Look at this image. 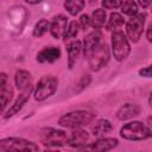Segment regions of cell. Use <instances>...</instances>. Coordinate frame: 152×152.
I'll return each instance as SVG.
<instances>
[{"label": "cell", "mask_w": 152, "mask_h": 152, "mask_svg": "<svg viewBox=\"0 0 152 152\" xmlns=\"http://www.w3.org/2000/svg\"><path fill=\"white\" fill-rule=\"evenodd\" d=\"M121 12L128 17H134L135 14L139 13V8H138V2L132 1V0H127V1H122L121 5Z\"/></svg>", "instance_id": "cell-24"}, {"label": "cell", "mask_w": 152, "mask_h": 152, "mask_svg": "<svg viewBox=\"0 0 152 152\" xmlns=\"http://www.w3.org/2000/svg\"><path fill=\"white\" fill-rule=\"evenodd\" d=\"M150 11H151V13H152V4H151V6H150Z\"/></svg>", "instance_id": "cell-34"}, {"label": "cell", "mask_w": 152, "mask_h": 152, "mask_svg": "<svg viewBox=\"0 0 152 152\" xmlns=\"http://www.w3.org/2000/svg\"><path fill=\"white\" fill-rule=\"evenodd\" d=\"M58 87V80L52 75H44L39 78L33 90V97L36 101H44L52 96Z\"/></svg>", "instance_id": "cell-4"}, {"label": "cell", "mask_w": 152, "mask_h": 152, "mask_svg": "<svg viewBox=\"0 0 152 152\" xmlns=\"http://www.w3.org/2000/svg\"><path fill=\"white\" fill-rule=\"evenodd\" d=\"M78 24H80V27L82 30H87V28H89L91 26V19H90V17L88 14H82L80 17V23Z\"/></svg>", "instance_id": "cell-28"}, {"label": "cell", "mask_w": 152, "mask_h": 152, "mask_svg": "<svg viewBox=\"0 0 152 152\" xmlns=\"http://www.w3.org/2000/svg\"><path fill=\"white\" fill-rule=\"evenodd\" d=\"M68 25H69L68 18L64 14H57V15H55L52 18L51 26H50V33H51V36L53 38H56V39L63 38Z\"/></svg>", "instance_id": "cell-12"}, {"label": "cell", "mask_w": 152, "mask_h": 152, "mask_svg": "<svg viewBox=\"0 0 152 152\" xmlns=\"http://www.w3.org/2000/svg\"><path fill=\"white\" fill-rule=\"evenodd\" d=\"M124 24H125L124 17H122L120 13H118V12H113V13H110L109 19H108L107 23H106V28H107L108 31H115V30H118L120 26H122Z\"/></svg>", "instance_id": "cell-21"}, {"label": "cell", "mask_w": 152, "mask_h": 152, "mask_svg": "<svg viewBox=\"0 0 152 152\" xmlns=\"http://www.w3.org/2000/svg\"><path fill=\"white\" fill-rule=\"evenodd\" d=\"M140 112H141L140 106H138V104H135V103L127 102V103L122 104V106L118 109L115 116H116L118 120L125 121V120H129V119H133V118L138 116V115L140 114Z\"/></svg>", "instance_id": "cell-15"}, {"label": "cell", "mask_w": 152, "mask_h": 152, "mask_svg": "<svg viewBox=\"0 0 152 152\" xmlns=\"http://www.w3.org/2000/svg\"><path fill=\"white\" fill-rule=\"evenodd\" d=\"M107 18V14H106V11L103 8H96L91 13V26L95 28V30H100L106 24V19Z\"/></svg>", "instance_id": "cell-20"}, {"label": "cell", "mask_w": 152, "mask_h": 152, "mask_svg": "<svg viewBox=\"0 0 152 152\" xmlns=\"http://www.w3.org/2000/svg\"><path fill=\"white\" fill-rule=\"evenodd\" d=\"M88 61V65L90 68V70L93 71H99L101 70L103 66H106L109 62L110 55H109V48L107 45L106 42L100 43L87 57Z\"/></svg>", "instance_id": "cell-6"}, {"label": "cell", "mask_w": 152, "mask_h": 152, "mask_svg": "<svg viewBox=\"0 0 152 152\" xmlns=\"http://www.w3.org/2000/svg\"><path fill=\"white\" fill-rule=\"evenodd\" d=\"M102 38H103V34H102V32H101L100 30H95V31L88 33V34L84 37L83 44H82V48H83V49H82V52H83L84 57H87L100 43L103 42Z\"/></svg>", "instance_id": "cell-11"}, {"label": "cell", "mask_w": 152, "mask_h": 152, "mask_svg": "<svg viewBox=\"0 0 152 152\" xmlns=\"http://www.w3.org/2000/svg\"><path fill=\"white\" fill-rule=\"evenodd\" d=\"M95 118L96 115L89 110H82V109L72 110V112H68L63 114L58 119V125L64 128L76 129V128H81L83 126L91 124L95 120Z\"/></svg>", "instance_id": "cell-1"}, {"label": "cell", "mask_w": 152, "mask_h": 152, "mask_svg": "<svg viewBox=\"0 0 152 152\" xmlns=\"http://www.w3.org/2000/svg\"><path fill=\"white\" fill-rule=\"evenodd\" d=\"M139 76L141 77H152V64L145 66V68H141L139 71H138Z\"/></svg>", "instance_id": "cell-29"}, {"label": "cell", "mask_w": 152, "mask_h": 152, "mask_svg": "<svg viewBox=\"0 0 152 152\" xmlns=\"http://www.w3.org/2000/svg\"><path fill=\"white\" fill-rule=\"evenodd\" d=\"M112 129H113V126H112L110 121L107 120V119H99L91 126V133H93V135L99 137V138H103Z\"/></svg>", "instance_id": "cell-19"}, {"label": "cell", "mask_w": 152, "mask_h": 152, "mask_svg": "<svg viewBox=\"0 0 152 152\" xmlns=\"http://www.w3.org/2000/svg\"><path fill=\"white\" fill-rule=\"evenodd\" d=\"M82 42L81 40H71L66 44V52H68V66L72 69L77 62L80 53L82 52Z\"/></svg>", "instance_id": "cell-16"}, {"label": "cell", "mask_w": 152, "mask_h": 152, "mask_svg": "<svg viewBox=\"0 0 152 152\" xmlns=\"http://www.w3.org/2000/svg\"><path fill=\"white\" fill-rule=\"evenodd\" d=\"M50 26H51V23L46 19H40L38 20V23H36L34 27H33V37L36 38H40L43 37L48 31H50Z\"/></svg>", "instance_id": "cell-23"}, {"label": "cell", "mask_w": 152, "mask_h": 152, "mask_svg": "<svg viewBox=\"0 0 152 152\" xmlns=\"http://www.w3.org/2000/svg\"><path fill=\"white\" fill-rule=\"evenodd\" d=\"M120 135L125 140L141 141L152 137V131L141 121H131L120 128Z\"/></svg>", "instance_id": "cell-2"}, {"label": "cell", "mask_w": 152, "mask_h": 152, "mask_svg": "<svg viewBox=\"0 0 152 152\" xmlns=\"http://www.w3.org/2000/svg\"><path fill=\"white\" fill-rule=\"evenodd\" d=\"M61 55L62 52L58 46H46L37 53L36 59L38 63H53L61 58Z\"/></svg>", "instance_id": "cell-13"}, {"label": "cell", "mask_w": 152, "mask_h": 152, "mask_svg": "<svg viewBox=\"0 0 152 152\" xmlns=\"http://www.w3.org/2000/svg\"><path fill=\"white\" fill-rule=\"evenodd\" d=\"M119 144L116 138H99L96 141L90 144L89 151L90 152H109L114 147H116Z\"/></svg>", "instance_id": "cell-14"}, {"label": "cell", "mask_w": 152, "mask_h": 152, "mask_svg": "<svg viewBox=\"0 0 152 152\" xmlns=\"http://www.w3.org/2000/svg\"><path fill=\"white\" fill-rule=\"evenodd\" d=\"M68 140H69L68 134L62 129L46 127L40 131V142L44 146H48V147L64 146L68 144Z\"/></svg>", "instance_id": "cell-7"}, {"label": "cell", "mask_w": 152, "mask_h": 152, "mask_svg": "<svg viewBox=\"0 0 152 152\" xmlns=\"http://www.w3.org/2000/svg\"><path fill=\"white\" fill-rule=\"evenodd\" d=\"M90 82H91V76H90L89 74L83 75V76L80 78L78 83L76 84V93H81L83 89H86V88L90 84Z\"/></svg>", "instance_id": "cell-26"}, {"label": "cell", "mask_w": 152, "mask_h": 152, "mask_svg": "<svg viewBox=\"0 0 152 152\" xmlns=\"http://www.w3.org/2000/svg\"><path fill=\"white\" fill-rule=\"evenodd\" d=\"M30 95H31V93H20L19 95H18V97L15 99V101L13 102V104L4 113V119H10V118H12L13 115H15L23 107H24V104L28 101V99H30Z\"/></svg>", "instance_id": "cell-18"}, {"label": "cell", "mask_w": 152, "mask_h": 152, "mask_svg": "<svg viewBox=\"0 0 152 152\" xmlns=\"http://www.w3.org/2000/svg\"><path fill=\"white\" fill-rule=\"evenodd\" d=\"M43 152H59V151H56V150H46V151H43Z\"/></svg>", "instance_id": "cell-33"}, {"label": "cell", "mask_w": 152, "mask_h": 152, "mask_svg": "<svg viewBox=\"0 0 152 152\" xmlns=\"http://www.w3.org/2000/svg\"><path fill=\"white\" fill-rule=\"evenodd\" d=\"M88 140H89V133L86 129L76 128L69 135L68 145L71 147H82L87 144Z\"/></svg>", "instance_id": "cell-17"}, {"label": "cell", "mask_w": 152, "mask_h": 152, "mask_svg": "<svg viewBox=\"0 0 152 152\" xmlns=\"http://www.w3.org/2000/svg\"><path fill=\"white\" fill-rule=\"evenodd\" d=\"M148 104H150V107L152 108V91H151L150 95H148Z\"/></svg>", "instance_id": "cell-32"}, {"label": "cell", "mask_w": 152, "mask_h": 152, "mask_svg": "<svg viewBox=\"0 0 152 152\" xmlns=\"http://www.w3.org/2000/svg\"><path fill=\"white\" fill-rule=\"evenodd\" d=\"M78 30H80V24L76 21V20H72L69 23L66 30H65V33L63 36L64 40H69V39H72V38H76L77 34H78Z\"/></svg>", "instance_id": "cell-25"}, {"label": "cell", "mask_w": 152, "mask_h": 152, "mask_svg": "<svg viewBox=\"0 0 152 152\" xmlns=\"http://www.w3.org/2000/svg\"><path fill=\"white\" fill-rule=\"evenodd\" d=\"M151 4H152V1H151V0H142V1H139V2H138V5H139V6H141L142 8H146V7L151 6Z\"/></svg>", "instance_id": "cell-31"}, {"label": "cell", "mask_w": 152, "mask_h": 152, "mask_svg": "<svg viewBox=\"0 0 152 152\" xmlns=\"http://www.w3.org/2000/svg\"><path fill=\"white\" fill-rule=\"evenodd\" d=\"M146 18L147 15L145 12H139L138 14L128 19V21L126 23V36L129 42L138 43L140 40L142 32H144Z\"/></svg>", "instance_id": "cell-8"}, {"label": "cell", "mask_w": 152, "mask_h": 152, "mask_svg": "<svg viewBox=\"0 0 152 152\" xmlns=\"http://www.w3.org/2000/svg\"><path fill=\"white\" fill-rule=\"evenodd\" d=\"M14 83L20 93H32L34 90L32 76L27 70H17L14 75Z\"/></svg>", "instance_id": "cell-9"}, {"label": "cell", "mask_w": 152, "mask_h": 152, "mask_svg": "<svg viewBox=\"0 0 152 152\" xmlns=\"http://www.w3.org/2000/svg\"><path fill=\"white\" fill-rule=\"evenodd\" d=\"M0 96H1V112L5 113L6 107L8 106V103L13 97V89L5 72L0 74Z\"/></svg>", "instance_id": "cell-10"}, {"label": "cell", "mask_w": 152, "mask_h": 152, "mask_svg": "<svg viewBox=\"0 0 152 152\" xmlns=\"http://www.w3.org/2000/svg\"><path fill=\"white\" fill-rule=\"evenodd\" d=\"M146 39L152 43V23L147 26V30H146Z\"/></svg>", "instance_id": "cell-30"}, {"label": "cell", "mask_w": 152, "mask_h": 152, "mask_svg": "<svg viewBox=\"0 0 152 152\" xmlns=\"http://www.w3.org/2000/svg\"><path fill=\"white\" fill-rule=\"evenodd\" d=\"M112 51L118 62L125 61L131 52L129 40L126 33H124L121 30H115L112 32Z\"/></svg>", "instance_id": "cell-5"}, {"label": "cell", "mask_w": 152, "mask_h": 152, "mask_svg": "<svg viewBox=\"0 0 152 152\" xmlns=\"http://www.w3.org/2000/svg\"><path fill=\"white\" fill-rule=\"evenodd\" d=\"M102 7L104 10H116L119 7H121L122 5V1H119V0H103L101 2Z\"/></svg>", "instance_id": "cell-27"}, {"label": "cell", "mask_w": 152, "mask_h": 152, "mask_svg": "<svg viewBox=\"0 0 152 152\" xmlns=\"http://www.w3.org/2000/svg\"><path fill=\"white\" fill-rule=\"evenodd\" d=\"M63 5H64V8L68 11L69 14L77 15L84 8L86 2L82 0H68V1H64Z\"/></svg>", "instance_id": "cell-22"}, {"label": "cell", "mask_w": 152, "mask_h": 152, "mask_svg": "<svg viewBox=\"0 0 152 152\" xmlns=\"http://www.w3.org/2000/svg\"><path fill=\"white\" fill-rule=\"evenodd\" d=\"M0 147L2 152H39V146L36 142L17 137L1 139Z\"/></svg>", "instance_id": "cell-3"}]
</instances>
